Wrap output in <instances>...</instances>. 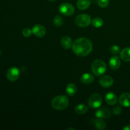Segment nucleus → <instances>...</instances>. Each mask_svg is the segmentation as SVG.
<instances>
[{"instance_id": "nucleus-1", "label": "nucleus", "mask_w": 130, "mask_h": 130, "mask_svg": "<svg viewBox=\"0 0 130 130\" xmlns=\"http://www.w3.org/2000/svg\"><path fill=\"white\" fill-rule=\"evenodd\" d=\"M74 53L79 57H85L90 54L93 49L91 41L86 38H79L76 39L72 46Z\"/></svg>"}, {"instance_id": "nucleus-8", "label": "nucleus", "mask_w": 130, "mask_h": 130, "mask_svg": "<svg viewBox=\"0 0 130 130\" xmlns=\"http://www.w3.org/2000/svg\"><path fill=\"white\" fill-rule=\"evenodd\" d=\"M95 116L101 119H109L111 117V112L107 107H100L95 112Z\"/></svg>"}, {"instance_id": "nucleus-6", "label": "nucleus", "mask_w": 130, "mask_h": 130, "mask_svg": "<svg viewBox=\"0 0 130 130\" xmlns=\"http://www.w3.org/2000/svg\"><path fill=\"white\" fill-rule=\"evenodd\" d=\"M59 11L65 16H71L74 13L75 9L73 5L68 3H63L59 6Z\"/></svg>"}, {"instance_id": "nucleus-18", "label": "nucleus", "mask_w": 130, "mask_h": 130, "mask_svg": "<svg viewBox=\"0 0 130 130\" xmlns=\"http://www.w3.org/2000/svg\"><path fill=\"white\" fill-rule=\"evenodd\" d=\"M120 57L124 62H130V48H125L121 52Z\"/></svg>"}, {"instance_id": "nucleus-28", "label": "nucleus", "mask_w": 130, "mask_h": 130, "mask_svg": "<svg viewBox=\"0 0 130 130\" xmlns=\"http://www.w3.org/2000/svg\"><path fill=\"white\" fill-rule=\"evenodd\" d=\"M67 129H73V128H67Z\"/></svg>"}, {"instance_id": "nucleus-23", "label": "nucleus", "mask_w": 130, "mask_h": 130, "mask_svg": "<svg viewBox=\"0 0 130 130\" xmlns=\"http://www.w3.org/2000/svg\"><path fill=\"white\" fill-rule=\"evenodd\" d=\"M98 4L101 8H106L109 4V0H98Z\"/></svg>"}, {"instance_id": "nucleus-27", "label": "nucleus", "mask_w": 130, "mask_h": 130, "mask_svg": "<svg viewBox=\"0 0 130 130\" xmlns=\"http://www.w3.org/2000/svg\"><path fill=\"white\" fill-rule=\"evenodd\" d=\"M123 130H130V124L126 125L124 128H123Z\"/></svg>"}, {"instance_id": "nucleus-12", "label": "nucleus", "mask_w": 130, "mask_h": 130, "mask_svg": "<svg viewBox=\"0 0 130 130\" xmlns=\"http://www.w3.org/2000/svg\"><path fill=\"white\" fill-rule=\"evenodd\" d=\"M90 123L93 126L98 129H105L106 128V123L101 118L90 119Z\"/></svg>"}, {"instance_id": "nucleus-13", "label": "nucleus", "mask_w": 130, "mask_h": 130, "mask_svg": "<svg viewBox=\"0 0 130 130\" xmlns=\"http://www.w3.org/2000/svg\"><path fill=\"white\" fill-rule=\"evenodd\" d=\"M109 66L113 70H118L121 66V60L118 56H113L109 60Z\"/></svg>"}, {"instance_id": "nucleus-21", "label": "nucleus", "mask_w": 130, "mask_h": 130, "mask_svg": "<svg viewBox=\"0 0 130 130\" xmlns=\"http://www.w3.org/2000/svg\"><path fill=\"white\" fill-rule=\"evenodd\" d=\"M91 24L95 27L99 28L102 26L103 24H104V21L101 18L96 17L91 21Z\"/></svg>"}, {"instance_id": "nucleus-22", "label": "nucleus", "mask_w": 130, "mask_h": 130, "mask_svg": "<svg viewBox=\"0 0 130 130\" xmlns=\"http://www.w3.org/2000/svg\"><path fill=\"white\" fill-rule=\"evenodd\" d=\"M53 23H54L55 25L57 27H60L61 25H62L63 23V20L60 16L59 15H57L53 19Z\"/></svg>"}, {"instance_id": "nucleus-4", "label": "nucleus", "mask_w": 130, "mask_h": 130, "mask_svg": "<svg viewBox=\"0 0 130 130\" xmlns=\"http://www.w3.org/2000/svg\"><path fill=\"white\" fill-rule=\"evenodd\" d=\"M75 22L77 26L81 27H86L91 24V17L87 14H81L76 18Z\"/></svg>"}, {"instance_id": "nucleus-26", "label": "nucleus", "mask_w": 130, "mask_h": 130, "mask_svg": "<svg viewBox=\"0 0 130 130\" xmlns=\"http://www.w3.org/2000/svg\"><path fill=\"white\" fill-rule=\"evenodd\" d=\"M122 112V108L119 105H117L113 109V113L114 115L119 116Z\"/></svg>"}, {"instance_id": "nucleus-9", "label": "nucleus", "mask_w": 130, "mask_h": 130, "mask_svg": "<svg viewBox=\"0 0 130 130\" xmlns=\"http://www.w3.org/2000/svg\"><path fill=\"white\" fill-rule=\"evenodd\" d=\"M32 34L38 38H43L46 35V33L45 27L40 24H36L34 25L32 27Z\"/></svg>"}, {"instance_id": "nucleus-3", "label": "nucleus", "mask_w": 130, "mask_h": 130, "mask_svg": "<svg viewBox=\"0 0 130 130\" xmlns=\"http://www.w3.org/2000/svg\"><path fill=\"white\" fill-rule=\"evenodd\" d=\"M91 71L96 76H102L106 72L107 66L105 62L102 60H96L91 65Z\"/></svg>"}, {"instance_id": "nucleus-15", "label": "nucleus", "mask_w": 130, "mask_h": 130, "mask_svg": "<svg viewBox=\"0 0 130 130\" xmlns=\"http://www.w3.org/2000/svg\"><path fill=\"white\" fill-rule=\"evenodd\" d=\"M95 77L91 74L90 73H85L81 76V81L83 83L89 85L93 82Z\"/></svg>"}, {"instance_id": "nucleus-29", "label": "nucleus", "mask_w": 130, "mask_h": 130, "mask_svg": "<svg viewBox=\"0 0 130 130\" xmlns=\"http://www.w3.org/2000/svg\"><path fill=\"white\" fill-rule=\"evenodd\" d=\"M48 1H55V0H48Z\"/></svg>"}, {"instance_id": "nucleus-24", "label": "nucleus", "mask_w": 130, "mask_h": 130, "mask_svg": "<svg viewBox=\"0 0 130 130\" xmlns=\"http://www.w3.org/2000/svg\"><path fill=\"white\" fill-rule=\"evenodd\" d=\"M32 34V31L29 28H25L22 30V35L25 38H29Z\"/></svg>"}, {"instance_id": "nucleus-30", "label": "nucleus", "mask_w": 130, "mask_h": 130, "mask_svg": "<svg viewBox=\"0 0 130 130\" xmlns=\"http://www.w3.org/2000/svg\"><path fill=\"white\" fill-rule=\"evenodd\" d=\"M1 51L0 50V55H1Z\"/></svg>"}, {"instance_id": "nucleus-14", "label": "nucleus", "mask_w": 130, "mask_h": 130, "mask_svg": "<svg viewBox=\"0 0 130 130\" xmlns=\"http://www.w3.org/2000/svg\"><path fill=\"white\" fill-rule=\"evenodd\" d=\"M105 100L108 105H114L116 104L118 98H117V96L114 93L109 92L108 93H107V95H105Z\"/></svg>"}, {"instance_id": "nucleus-19", "label": "nucleus", "mask_w": 130, "mask_h": 130, "mask_svg": "<svg viewBox=\"0 0 130 130\" xmlns=\"http://www.w3.org/2000/svg\"><path fill=\"white\" fill-rule=\"evenodd\" d=\"M77 92V87L73 83H70L67 85L66 87V93L69 96H72Z\"/></svg>"}, {"instance_id": "nucleus-5", "label": "nucleus", "mask_w": 130, "mask_h": 130, "mask_svg": "<svg viewBox=\"0 0 130 130\" xmlns=\"http://www.w3.org/2000/svg\"><path fill=\"white\" fill-rule=\"evenodd\" d=\"M102 104V97L99 93H94L90 96L88 100V105L92 109H98Z\"/></svg>"}, {"instance_id": "nucleus-2", "label": "nucleus", "mask_w": 130, "mask_h": 130, "mask_svg": "<svg viewBox=\"0 0 130 130\" xmlns=\"http://www.w3.org/2000/svg\"><path fill=\"white\" fill-rule=\"evenodd\" d=\"M69 104V100L66 95H59L52 100V106L57 110H66Z\"/></svg>"}, {"instance_id": "nucleus-7", "label": "nucleus", "mask_w": 130, "mask_h": 130, "mask_svg": "<svg viewBox=\"0 0 130 130\" xmlns=\"http://www.w3.org/2000/svg\"><path fill=\"white\" fill-rule=\"evenodd\" d=\"M20 71L18 68L12 67L6 72V78L10 81H15L20 77Z\"/></svg>"}, {"instance_id": "nucleus-10", "label": "nucleus", "mask_w": 130, "mask_h": 130, "mask_svg": "<svg viewBox=\"0 0 130 130\" xmlns=\"http://www.w3.org/2000/svg\"><path fill=\"white\" fill-rule=\"evenodd\" d=\"M119 103L121 106L130 107V93H123L119 98Z\"/></svg>"}, {"instance_id": "nucleus-11", "label": "nucleus", "mask_w": 130, "mask_h": 130, "mask_svg": "<svg viewBox=\"0 0 130 130\" xmlns=\"http://www.w3.org/2000/svg\"><path fill=\"white\" fill-rule=\"evenodd\" d=\"M99 83L103 87L109 88L113 85L114 80L109 76H103L99 79Z\"/></svg>"}, {"instance_id": "nucleus-25", "label": "nucleus", "mask_w": 130, "mask_h": 130, "mask_svg": "<svg viewBox=\"0 0 130 130\" xmlns=\"http://www.w3.org/2000/svg\"><path fill=\"white\" fill-rule=\"evenodd\" d=\"M110 51L112 54L116 55L118 54L120 52V48H119V47L118 46L113 45L110 47Z\"/></svg>"}, {"instance_id": "nucleus-17", "label": "nucleus", "mask_w": 130, "mask_h": 130, "mask_svg": "<svg viewBox=\"0 0 130 130\" xmlns=\"http://www.w3.org/2000/svg\"><path fill=\"white\" fill-rule=\"evenodd\" d=\"M91 5V0H78L77 6L81 10H85L88 8Z\"/></svg>"}, {"instance_id": "nucleus-16", "label": "nucleus", "mask_w": 130, "mask_h": 130, "mask_svg": "<svg viewBox=\"0 0 130 130\" xmlns=\"http://www.w3.org/2000/svg\"><path fill=\"white\" fill-rule=\"evenodd\" d=\"M72 39L69 36H63L61 39V44L62 47L66 50H68L72 46Z\"/></svg>"}, {"instance_id": "nucleus-20", "label": "nucleus", "mask_w": 130, "mask_h": 130, "mask_svg": "<svg viewBox=\"0 0 130 130\" xmlns=\"http://www.w3.org/2000/svg\"><path fill=\"white\" fill-rule=\"evenodd\" d=\"M88 110V107L86 106L85 104H78V105L75 107V112H76L77 114H79V115H82V114H85L86 112H87Z\"/></svg>"}]
</instances>
